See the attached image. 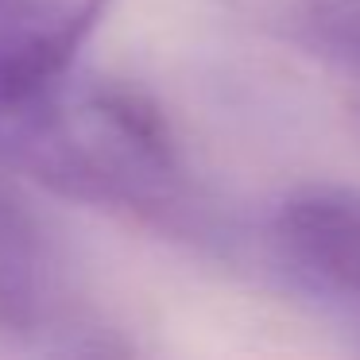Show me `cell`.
Returning <instances> with one entry per match:
<instances>
[{
    "mask_svg": "<svg viewBox=\"0 0 360 360\" xmlns=\"http://www.w3.org/2000/svg\"><path fill=\"white\" fill-rule=\"evenodd\" d=\"M264 39L360 82V0H221Z\"/></svg>",
    "mask_w": 360,
    "mask_h": 360,
    "instance_id": "obj_5",
    "label": "cell"
},
{
    "mask_svg": "<svg viewBox=\"0 0 360 360\" xmlns=\"http://www.w3.org/2000/svg\"><path fill=\"white\" fill-rule=\"evenodd\" d=\"M109 0H0V117L70 78Z\"/></svg>",
    "mask_w": 360,
    "mask_h": 360,
    "instance_id": "obj_2",
    "label": "cell"
},
{
    "mask_svg": "<svg viewBox=\"0 0 360 360\" xmlns=\"http://www.w3.org/2000/svg\"><path fill=\"white\" fill-rule=\"evenodd\" d=\"M55 240L47 221L0 163V333L24 337L43 326L55 290Z\"/></svg>",
    "mask_w": 360,
    "mask_h": 360,
    "instance_id": "obj_4",
    "label": "cell"
},
{
    "mask_svg": "<svg viewBox=\"0 0 360 360\" xmlns=\"http://www.w3.org/2000/svg\"><path fill=\"white\" fill-rule=\"evenodd\" d=\"M275 236L310 279L360 302V190H295L275 213Z\"/></svg>",
    "mask_w": 360,
    "mask_h": 360,
    "instance_id": "obj_3",
    "label": "cell"
},
{
    "mask_svg": "<svg viewBox=\"0 0 360 360\" xmlns=\"http://www.w3.org/2000/svg\"><path fill=\"white\" fill-rule=\"evenodd\" d=\"M0 163L58 198L179 240H213L217 213L194 182L167 112L124 82H70L0 117Z\"/></svg>",
    "mask_w": 360,
    "mask_h": 360,
    "instance_id": "obj_1",
    "label": "cell"
}]
</instances>
